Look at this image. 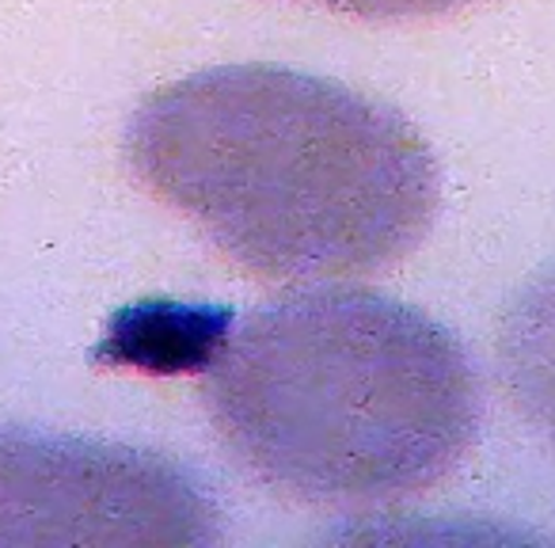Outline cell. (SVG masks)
Listing matches in <instances>:
<instances>
[{"instance_id":"cell-1","label":"cell","mask_w":555,"mask_h":548,"mask_svg":"<svg viewBox=\"0 0 555 548\" xmlns=\"http://www.w3.org/2000/svg\"><path fill=\"white\" fill-rule=\"evenodd\" d=\"M126 161L240 270L305 286L408 259L441 194L400 111L282 65H217L149 92Z\"/></svg>"},{"instance_id":"cell-2","label":"cell","mask_w":555,"mask_h":548,"mask_svg":"<svg viewBox=\"0 0 555 548\" xmlns=\"http://www.w3.org/2000/svg\"><path fill=\"white\" fill-rule=\"evenodd\" d=\"M202 400L255 480L320 507L441 484L483 419L456 335L365 286L294 290L247 313L209 358Z\"/></svg>"},{"instance_id":"cell-3","label":"cell","mask_w":555,"mask_h":548,"mask_svg":"<svg viewBox=\"0 0 555 548\" xmlns=\"http://www.w3.org/2000/svg\"><path fill=\"white\" fill-rule=\"evenodd\" d=\"M217 518L164 454L0 426V545H214Z\"/></svg>"},{"instance_id":"cell-4","label":"cell","mask_w":555,"mask_h":548,"mask_svg":"<svg viewBox=\"0 0 555 548\" xmlns=\"http://www.w3.org/2000/svg\"><path fill=\"white\" fill-rule=\"evenodd\" d=\"M499 378L517 416L555 449V263L537 270L502 313Z\"/></svg>"},{"instance_id":"cell-5","label":"cell","mask_w":555,"mask_h":548,"mask_svg":"<svg viewBox=\"0 0 555 548\" xmlns=\"http://www.w3.org/2000/svg\"><path fill=\"white\" fill-rule=\"evenodd\" d=\"M317 4L362 20H411V16H441V12L464 9V4H476V0H317Z\"/></svg>"}]
</instances>
